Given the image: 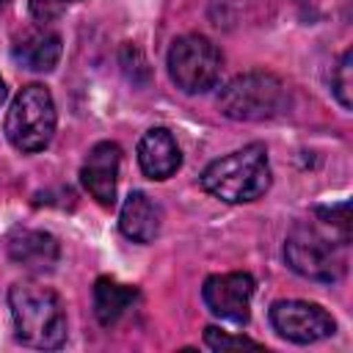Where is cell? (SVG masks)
<instances>
[{"label":"cell","mask_w":353,"mask_h":353,"mask_svg":"<svg viewBox=\"0 0 353 353\" xmlns=\"http://www.w3.org/2000/svg\"><path fill=\"white\" fill-rule=\"evenodd\" d=\"M55 121H58V113H55L50 88L30 83L19 88V94L14 97L6 113V138L11 141L14 149L33 154L52 141Z\"/></svg>","instance_id":"3"},{"label":"cell","mask_w":353,"mask_h":353,"mask_svg":"<svg viewBox=\"0 0 353 353\" xmlns=\"http://www.w3.org/2000/svg\"><path fill=\"white\" fill-rule=\"evenodd\" d=\"M138 298V290L130 284H119L113 279H99L94 284V314L102 325H113L130 303Z\"/></svg>","instance_id":"14"},{"label":"cell","mask_w":353,"mask_h":353,"mask_svg":"<svg viewBox=\"0 0 353 353\" xmlns=\"http://www.w3.org/2000/svg\"><path fill=\"white\" fill-rule=\"evenodd\" d=\"M218 108L237 121H265L287 108V88L270 72H245L218 94Z\"/></svg>","instance_id":"4"},{"label":"cell","mask_w":353,"mask_h":353,"mask_svg":"<svg viewBox=\"0 0 353 353\" xmlns=\"http://www.w3.org/2000/svg\"><path fill=\"white\" fill-rule=\"evenodd\" d=\"M287 265L309 281H339L345 276V243H336L314 223H298L284 243Z\"/></svg>","instance_id":"5"},{"label":"cell","mask_w":353,"mask_h":353,"mask_svg":"<svg viewBox=\"0 0 353 353\" xmlns=\"http://www.w3.org/2000/svg\"><path fill=\"white\" fill-rule=\"evenodd\" d=\"M270 325L276 328L279 336L295 342V345H309L317 339H325L336 331L334 317L309 301H276L270 306Z\"/></svg>","instance_id":"7"},{"label":"cell","mask_w":353,"mask_h":353,"mask_svg":"<svg viewBox=\"0 0 353 353\" xmlns=\"http://www.w3.org/2000/svg\"><path fill=\"white\" fill-rule=\"evenodd\" d=\"M353 63V55H350V50H345L342 52V58H339V63L334 66V74H331V88H334V97L339 99V105L347 110L350 105H353V77H350V66Z\"/></svg>","instance_id":"15"},{"label":"cell","mask_w":353,"mask_h":353,"mask_svg":"<svg viewBox=\"0 0 353 353\" xmlns=\"http://www.w3.org/2000/svg\"><path fill=\"white\" fill-rule=\"evenodd\" d=\"M317 215L323 218L325 226L339 229V234H342L345 240H350V204H347V201L334 204V207H317Z\"/></svg>","instance_id":"17"},{"label":"cell","mask_w":353,"mask_h":353,"mask_svg":"<svg viewBox=\"0 0 353 353\" xmlns=\"http://www.w3.org/2000/svg\"><path fill=\"white\" fill-rule=\"evenodd\" d=\"M204 306L229 323H248L251 317V298H254V279L248 273H218L210 276L201 287Z\"/></svg>","instance_id":"8"},{"label":"cell","mask_w":353,"mask_h":353,"mask_svg":"<svg viewBox=\"0 0 353 353\" xmlns=\"http://www.w3.org/2000/svg\"><path fill=\"white\" fill-rule=\"evenodd\" d=\"M138 165L149 179H168L182 165V152L165 127H152L138 141Z\"/></svg>","instance_id":"10"},{"label":"cell","mask_w":353,"mask_h":353,"mask_svg":"<svg viewBox=\"0 0 353 353\" xmlns=\"http://www.w3.org/2000/svg\"><path fill=\"white\" fill-rule=\"evenodd\" d=\"M160 226H163V210L146 193L132 190L119 215L121 234L135 243H152L160 234Z\"/></svg>","instance_id":"12"},{"label":"cell","mask_w":353,"mask_h":353,"mask_svg":"<svg viewBox=\"0 0 353 353\" xmlns=\"http://www.w3.org/2000/svg\"><path fill=\"white\" fill-rule=\"evenodd\" d=\"M204 342H207V347H212V350H232V347H262L256 339H248V336H232V334H226V331H221V328H215V325L204 328Z\"/></svg>","instance_id":"16"},{"label":"cell","mask_w":353,"mask_h":353,"mask_svg":"<svg viewBox=\"0 0 353 353\" xmlns=\"http://www.w3.org/2000/svg\"><path fill=\"white\" fill-rule=\"evenodd\" d=\"M14 336L39 350H55L66 339V314L61 298L41 284L19 281L8 292Z\"/></svg>","instance_id":"1"},{"label":"cell","mask_w":353,"mask_h":353,"mask_svg":"<svg viewBox=\"0 0 353 353\" xmlns=\"http://www.w3.org/2000/svg\"><path fill=\"white\" fill-rule=\"evenodd\" d=\"M119 165H121V149L113 141H102L91 146L85 154V163L80 168V179L91 199H97L102 207H113L116 201V182H119Z\"/></svg>","instance_id":"9"},{"label":"cell","mask_w":353,"mask_h":353,"mask_svg":"<svg viewBox=\"0 0 353 353\" xmlns=\"http://www.w3.org/2000/svg\"><path fill=\"white\" fill-rule=\"evenodd\" d=\"M199 182L210 196L226 204H245L259 199L270 188V163L265 143H248L212 160L201 171Z\"/></svg>","instance_id":"2"},{"label":"cell","mask_w":353,"mask_h":353,"mask_svg":"<svg viewBox=\"0 0 353 353\" xmlns=\"http://www.w3.org/2000/svg\"><path fill=\"white\" fill-rule=\"evenodd\" d=\"M8 254L17 265L30 268V270H52L58 262V240L50 232L41 229H19L8 240Z\"/></svg>","instance_id":"11"},{"label":"cell","mask_w":353,"mask_h":353,"mask_svg":"<svg viewBox=\"0 0 353 353\" xmlns=\"http://www.w3.org/2000/svg\"><path fill=\"white\" fill-rule=\"evenodd\" d=\"M223 69L221 50L199 33L179 36L168 50V74L185 94H204L210 91Z\"/></svg>","instance_id":"6"},{"label":"cell","mask_w":353,"mask_h":353,"mask_svg":"<svg viewBox=\"0 0 353 353\" xmlns=\"http://www.w3.org/2000/svg\"><path fill=\"white\" fill-rule=\"evenodd\" d=\"M30 11L39 22H50L58 17V6L52 0H30Z\"/></svg>","instance_id":"18"},{"label":"cell","mask_w":353,"mask_h":353,"mask_svg":"<svg viewBox=\"0 0 353 353\" xmlns=\"http://www.w3.org/2000/svg\"><path fill=\"white\" fill-rule=\"evenodd\" d=\"M6 99V83H3V77H0V102Z\"/></svg>","instance_id":"19"},{"label":"cell","mask_w":353,"mask_h":353,"mask_svg":"<svg viewBox=\"0 0 353 353\" xmlns=\"http://www.w3.org/2000/svg\"><path fill=\"white\" fill-rule=\"evenodd\" d=\"M14 58L30 72H52L61 61V36L50 30H33L17 41Z\"/></svg>","instance_id":"13"}]
</instances>
